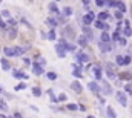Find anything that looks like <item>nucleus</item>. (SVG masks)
Masks as SVG:
<instances>
[{"mask_svg": "<svg viewBox=\"0 0 132 118\" xmlns=\"http://www.w3.org/2000/svg\"><path fill=\"white\" fill-rule=\"evenodd\" d=\"M66 107H68L69 110H77V107H78V106H77V104H74V103H69Z\"/></svg>", "mask_w": 132, "mask_h": 118, "instance_id": "2f4dec72", "label": "nucleus"}, {"mask_svg": "<svg viewBox=\"0 0 132 118\" xmlns=\"http://www.w3.org/2000/svg\"><path fill=\"white\" fill-rule=\"evenodd\" d=\"M124 91H126L127 94H132V87H130V84H126V86H124Z\"/></svg>", "mask_w": 132, "mask_h": 118, "instance_id": "e433bc0d", "label": "nucleus"}, {"mask_svg": "<svg viewBox=\"0 0 132 118\" xmlns=\"http://www.w3.org/2000/svg\"><path fill=\"white\" fill-rule=\"evenodd\" d=\"M88 118H94V116H91V115H89V116H88Z\"/></svg>", "mask_w": 132, "mask_h": 118, "instance_id": "3c124183", "label": "nucleus"}, {"mask_svg": "<svg viewBox=\"0 0 132 118\" xmlns=\"http://www.w3.org/2000/svg\"><path fill=\"white\" fill-rule=\"evenodd\" d=\"M100 49H101L103 52H108V51L112 49V46H111L109 43H103V42H101V43H100Z\"/></svg>", "mask_w": 132, "mask_h": 118, "instance_id": "a211bd4d", "label": "nucleus"}, {"mask_svg": "<svg viewBox=\"0 0 132 118\" xmlns=\"http://www.w3.org/2000/svg\"><path fill=\"white\" fill-rule=\"evenodd\" d=\"M68 51H75V45H71V43H69V48H68Z\"/></svg>", "mask_w": 132, "mask_h": 118, "instance_id": "49530a36", "label": "nucleus"}, {"mask_svg": "<svg viewBox=\"0 0 132 118\" xmlns=\"http://www.w3.org/2000/svg\"><path fill=\"white\" fill-rule=\"evenodd\" d=\"M118 45H120V46H126V38H120V40H118Z\"/></svg>", "mask_w": 132, "mask_h": 118, "instance_id": "4c0bfd02", "label": "nucleus"}, {"mask_svg": "<svg viewBox=\"0 0 132 118\" xmlns=\"http://www.w3.org/2000/svg\"><path fill=\"white\" fill-rule=\"evenodd\" d=\"M49 9H51L52 12H57V11H59V8H57V3H49Z\"/></svg>", "mask_w": 132, "mask_h": 118, "instance_id": "c85d7f7f", "label": "nucleus"}, {"mask_svg": "<svg viewBox=\"0 0 132 118\" xmlns=\"http://www.w3.org/2000/svg\"><path fill=\"white\" fill-rule=\"evenodd\" d=\"M68 35V38H75V34H74V29L71 26H66L65 28V37Z\"/></svg>", "mask_w": 132, "mask_h": 118, "instance_id": "9d476101", "label": "nucleus"}, {"mask_svg": "<svg viewBox=\"0 0 132 118\" xmlns=\"http://www.w3.org/2000/svg\"><path fill=\"white\" fill-rule=\"evenodd\" d=\"M9 38H14L15 37V29H9V35H8Z\"/></svg>", "mask_w": 132, "mask_h": 118, "instance_id": "c9c22d12", "label": "nucleus"}, {"mask_svg": "<svg viewBox=\"0 0 132 118\" xmlns=\"http://www.w3.org/2000/svg\"><path fill=\"white\" fill-rule=\"evenodd\" d=\"M72 14V9H71V6H66L65 9H63V15L65 17H68V15H71Z\"/></svg>", "mask_w": 132, "mask_h": 118, "instance_id": "393cba45", "label": "nucleus"}, {"mask_svg": "<svg viewBox=\"0 0 132 118\" xmlns=\"http://www.w3.org/2000/svg\"><path fill=\"white\" fill-rule=\"evenodd\" d=\"M2 15H3V17H8V18H11V17H9V12H8V11H3V12H2Z\"/></svg>", "mask_w": 132, "mask_h": 118, "instance_id": "a18cd8bd", "label": "nucleus"}, {"mask_svg": "<svg viewBox=\"0 0 132 118\" xmlns=\"http://www.w3.org/2000/svg\"><path fill=\"white\" fill-rule=\"evenodd\" d=\"M94 26L98 28V29H104V23H103V22H100V20H97L95 23H94Z\"/></svg>", "mask_w": 132, "mask_h": 118, "instance_id": "bb28decb", "label": "nucleus"}, {"mask_svg": "<svg viewBox=\"0 0 132 118\" xmlns=\"http://www.w3.org/2000/svg\"><path fill=\"white\" fill-rule=\"evenodd\" d=\"M115 98H117V101H118L123 107L127 106V97H126V94H123V92H115Z\"/></svg>", "mask_w": 132, "mask_h": 118, "instance_id": "f257e3e1", "label": "nucleus"}, {"mask_svg": "<svg viewBox=\"0 0 132 118\" xmlns=\"http://www.w3.org/2000/svg\"><path fill=\"white\" fill-rule=\"evenodd\" d=\"M48 38H49V40H55V31L54 29H51L48 32Z\"/></svg>", "mask_w": 132, "mask_h": 118, "instance_id": "cd10ccee", "label": "nucleus"}, {"mask_svg": "<svg viewBox=\"0 0 132 118\" xmlns=\"http://www.w3.org/2000/svg\"><path fill=\"white\" fill-rule=\"evenodd\" d=\"M0 109H5V110L8 109V106H6V104H5V103L2 101V100H0Z\"/></svg>", "mask_w": 132, "mask_h": 118, "instance_id": "ea45409f", "label": "nucleus"}, {"mask_svg": "<svg viewBox=\"0 0 132 118\" xmlns=\"http://www.w3.org/2000/svg\"><path fill=\"white\" fill-rule=\"evenodd\" d=\"M94 20H95V14H94V12H89V14H86L85 17H83V23L88 26V25H91Z\"/></svg>", "mask_w": 132, "mask_h": 118, "instance_id": "20e7f679", "label": "nucleus"}, {"mask_svg": "<svg viewBox=\"0 0 132 118\" xmlns=\"http://www.w3.org/2000/svg\"><path fill=\"white\" fill-rule=\"evenodd\" d=\"M12 75H14L15 78H25V80L28 78V75H25L22 71H14V72H12Z\"/></svg>", "mask_w": 132, "mask_h": 118, "instance_id": "f3484780", "label": "nucleus"}, {"mask_svg": "<svg viewBox=\"0 0 132 118\" xmlns=\"http://www.w3.org/2000/svg\"><path fill=\"white\" fill-rule=\"evenodd\" d=\"M23 62H25L26 65H31V60H29V58H23Z\"/></svg>", "mask_w": 132, "mask_h": 118, "instance_id": "09e8293b", "label": "nucleus"}, {"mask_svg": "<svg viewBox=\"0 0 132 118\" xmlns=\"http://www.w3.org/2000/svg\"><path fill=\"white\" fill-rule=\"evenodd\" d=\"M48 78L49 80H57V74L55 72H48Z\"/></svg>", "mask_w": 132, "mask_h": 118, "instance_id": "c756f323", "label": "nucleus"}, {"mask_svg": "<svg viewBox=\"0 0 132 118\" xmlns=\"http://www.w3.org/2000/svg\"><path fill=\"white\" fill-rule=\"evenodd\" d=\"M0 29H6V23L3 20H0Z\"/></svg>", "mask_w": 132, "mask_h": 118, "instance_id": "58836bf2", "label": "nucleus"}, {"mask_svg": "<svg viewBox=\"0 0 132 118\" xmlns=\"http://www.w3.org/2000/svg\"><path fill=\"white\" fill-rule=\"evenodd\" d=\"M43 72H45V69H43L39 63H34V74H35V75H42Z\"/></svg>", "mask_w": 132, "mask_h": 118, "instance_id": "9b49d317", "label": "nucleus"}, {"mask_svg": "<svg viewBox=\"0 0 132 118\" xmlns=\"http://www.w3.org/2000/svg\"><path fill=\"white\" fill-rule=\"evenodd\" d=\"M130 62H132V58H130V55H126V57H124V65H129Z\"/></svg>", "mask_w": 132, "mask_h": 118, "instance_id": "72a5a7b5", "label": "nucleus"}, {"mask_svg": "<svg viewBox=\"0 0 132 118\" xmlns=\"http://www.w3.org/2000/svg\"><path fill=\"white\" fill-rule=\"evenodd\" d=\"M46 23L55 28V26H57V18H52V17H51V18H48V20H46Z\"/></svg>", "mask_w": 132, "mask_h": 118, "instance_id": "4be33fe9", "label": "nucleus"}, {"mask_svg": "<svg viewBox=\"0 0 132 118\" xmlns=\"http://www.w3.org/2000/svg\"><path fill=\"white\" fill-rule=\"evenodd\" d=\"M0 92H3V91H2V87H0Z\"/></svg>", "mask_w": 132, "mask_h": 118, "instance_id": "603ef678", "label": "nucleus"}, {"mask_svg": "<svg viewBox=\"0 0 132 118\" xmlns=\"http://www.w3.org/2000/svg\"><path fill=\"white\" fill-rule=\"evenodd\" d=\"M101 91H103V94H106V95H111V94H114V91H112L111 84H109L108 81H104V80H103V83H101Z\"/></svg>", "mask_w": 132, "mask_h": 118, "instance_id": "7ed1b4c3", "label": "nucleus"}, {"mask_svg": "<svg viewBox=\"0 0 132 118\" xmlns=\"http://www.w3.org/2000/svg\"><path fill=\"white\" fill-rule=\"evenodd\" d=\"M121 17H123V15H121V12H120V11H117V12H115V18H118V20H120Z\"/></svg>", "mask_w": 132, "mask_h": 118, "instance_id": "c03bdc74", "label": "nucleus"}, {"mask_svg": "<svg viewBox=\"0 0 132 118\" xmlns=\"http://www.w3.org/2000/svg\"><path fill=\"white\" fill-rule=\"evenodd\" d=\"M71 87L77 92V94H82V92H83V87H82V84H80L78 81H72V83H71Z\"/></svg>", "mask_w": 132, "mask_h": 118, "instance_id": "1a4fd4ad", "label": "nucleus"}, {"mask_svg": "<svg viewBox=\"0 0 132 118\" xmlns=\"http://www.w3.org/2000/svg\"><path fill=\"white\" fill-rule=\"evenodd\" d=\"M120 32H121V31H120V29H117V31H115L114 34H112V40H114V42L120 40Z\"/></svg>", "mask_w": 132, "mask_h": 118, "instance_id": "5701e85b", "label": "nucleus"}, {"mask_svg": "<svg viewBox=\"0 0 132 118\" xmlns=\"http://www.w3.org/2000/svg\"><path fill=\"white\" fill-rule=\"evenodd\" d=\"M3 52H5V55H6V57H14V55H17V49H15V48H9V46H8V48H5V49H3Z\"/></svg>", "mask_w": 132, "mask_h": 118, "instance_id": "6e6552de", "label": "nucleus"}, {"mask_svg": "<svg viewBox=\"0 0 132 118\" xmlns=\"http://www.w3.org/2000/svg\"><path fill=\"white\" fill-rule=\"evenodd\" d=\"M32 94H34L35 97H40V95H42V89L35 86V87H32Z\"/></svg>", "mask_w": 132, "mask_h": 118, "instance_id": "b1692460", "label": "nucleus"}, {"mask_svg": "<svg viewBox=\"0 0 132 118\" xmlns=\"http://www.w3.org/2000/svg\"><path fill=\"white\" fill-rule=\"evenodd\" d=\"M92 71H94V75H95L97 80H101V69H100V66H95Z\"/></svg>", "mask_w": 132, "mask_h": 118, "instance_id": "2eb2a0df", "label": "nucleus"}, {"mask_svg": "<svg viewBox=\"0 0 132 118\" xmlns=\"http://www.w3.org/2000/svg\"><path fill=\"white\" fill-rule=\"evenodd\" d=\"M88 87H89V91H92L94 94H100V91H101V87H100L95 81H89V83H88Z\"/></svg>", "mask_w": 132, "mask_h": 118, "instance_id": "39448f33", "label": "nucleus"}, {"mask_svg": "<svg viewBox=\"0 0 132 118\" xmlns=\"http://www.w3.org/2000/svg\"><path fill=\"white\" fill-rule=\"evenodd\" d=\"M25 87H26V84H25V83H22V84L15 86V91H22V89H25Z\"/></svg>", "mask_w": 132, "mask_h": 118, "instance_id": "f704fd0d", "label": "nucleus"}, {"mask_svg": "<svg viewBox=\"0 0 132 118\" xmlns=\"http://www.w3.org/2000/svg\"><path fill=\"white\" fill-rule=\"evenodd\" d=\"M0 118H8V116L6 115H0Z\"/></svg>", "mask_w": 132, "mask_h": 118, "instance_id": "8fccbe9b", "label": "nucleus"}, {"mask_svg": "<svg viewBox=\"0 0 132 118\" xmlns=\"http://www.w3.org/2000/svg\"><path fill=\"white\" fill-rule=\"evenodd\" d=\"M15 23H17V22L14 20V18H8V25H12V26H14Z\"/></svg>", "mask_w": 132, "mask_h": 118, "instance_id": "a19ab883", "label": "nucleus"}, {"mask_svg": "<svg viewBox=\"0 0 132 118\" xmlns=\"http://www.w3.org/2000/svg\"><path fill=\"white\" fill-rule=\"evenodd\" d=\"M14 118H22V113H18V112H15V113H14Z\"/></svg>", "mask_w": 132, "mask_h": 118, "instance_id": "de8ad7c7", "label": "nucleus"}, {"mask_svg": "<svg viewBox=\"0 0 132 118\" xmlns=\"http://www.w3.org/2000/svg\"><path fill=\"white\" fill-rule=\"evenodd\" d=\"M123 34H124L126 37H130V35H132V29H130V26H129V28L126 26V28L123 29Z\"/></svg>", "mask_w": 132, "mask_h": 118, "instance_id": "a878e982", "label": "nucleus"}, {"mask_svg": "<svg viewBox=\"0 0 132 118\" xmlns=\"http://www.w3.org/2000/svg\"><path fill=\"white\" fill-rule=\"evenodd\" d=\"M72 74H74V77H78V78L82 77V72H80V71H74Z\"/></svg>", "mask_w": 132, "mask_h": 118, "instance_id": "79ce46f5", "label": "nucleus"}, {"mask_svg": "<svg viewBox=\"0 0 132 118\" xmlns=\"http://www.w3.org/2000/svg\"><path fill=\"white\" fill-rule=\"evenodd\" d=\"M83 32H85V35H86L88 40L94 37V34H92V31H91V28H88V26H85V28H83Z\"/></svg>", "mask_w": 132, "mask_h": 118, "instance_id": "dca6fc26", "label": "nucleus"}, {"mask_svg": "<svg viewBox=\"0 0 132 118\" xmlns=\"http://www.w3.org/2000/svg\"><path fill=\"white\" fill-rule=\"evenodd\" d=\"M75 60H77L78 63H86L89 60V57L85 54V52H77V55H75Z\"/></svg>", "mask_w": 132, "mask_h": 118, "instance_id": "423d86ee", "label": "nucleus"}, {"mask_svg": "<svg viewBox=\"0 0 132 118\" xmlns=\"http://www.w3.org/2000/svg\"><path fill=\"white\" fill-rule=\"evenodd\" d=\"M95 5H97V6H104V5H108V2H104V0H97Z\"/></svg>", "mask_w": 132, "mask_h": 118, "instance_id": "473e14b6", "label": "nucleus"}, {"mask_svg": "<svg viewBox=\"0 0 132 118\" xmlns=\"http://www.w3.org/2000/svg\"><path fill=\"white\" fill-rule=\"evenodd\" d=\"M115 6L118 8V11H120V12H126V11H127V8H126V5H124L123 2H117V5H115Z\"/></svg>", "mask_w": 132, "mask_h": 118, "instance_id": "6ab92c4d", "label": "nucleus"}, {"mask_svg": "<svg viewBox=\"0 0 132 118\" xmlns=\"http://www.w3.org/2000/svg\"><path fill=\"white\" fill-rule=\"evenodd\" d=\"M0 65H2V68H3L5 71L11 69V65H9V62H8V60H5V58H2V62H0Z\"/></svg>", "mask_w": 132, "mask_h": 118, "instance_id": "aec40b11", "label": "nucleus"}, {"mask_svg": "<svg viewBox=\"0 0 132 118\" xmlns=\"http://www.w3.org/2000/svg\"><path fill=\"white\" fill-rule=\"evenodd\" d=\"M117 65L118 66H123L124 65V57H117Z\"/></svg>", "mask_w": 132, "mask_h": 118, "instance_id": "7c9ffc66", "label": "nucleus"}, {"mask_svg": "<svg viewBox=\"0 0 132 118\" xmlns=\"http://www.w3.org/2000/svg\"><path fill=\"white\" fill-rule=\"evenodd\" d=\"M65 100H66V95H65V94H62V95L59 97V101H65Z\"/></svg>", "mask_w": 132, "mask_h": 118, "instance_id": "37998d69", "label": "nucleus"}, {"mask_svg": "<svg viewBox=\"0 0 132 118\" xmlns=\"http://www.w3.org/2000/svg\"><path fill=\"white\" fill-rule=\"evenodd\" d=\"M55 51H57V54H59V57L60 58H65V55H66V48L59 42L57 45H55Z\"/></svg>", "mask_w": 132, "mask_h": 118, "instance_id": "f03ea898", "label": "nucleus"}, {"mask_svg": "<svg viewBox=\"0 0 132 118\" xmlns=\"http://www.w3.org/2000/svg\"><path fill=\"white\" fill-rule=\"evenodd\" d=\"M78 45H80L82 48L88 46V38H86V35H80V37H78Z\"/></svg>", "mask_w": 132, "mask_h": 118, "instance_id": "4468645a", "label": "nucleus"}, {"mask_svg": "<svg viewBox=\"0 0 132 118\" xmlns=\"http://www.w3.org/2000/svg\"><path fill=\"white\" fill-rule=\"evenodd\" d=\"M106 113H108V116H109V118H117V112H115L114 109H112L111 106H108V107H106Z\"/></svg>", "mask_w": 132, "mask_h": 118, "instance_id": "f8f14e48", "label": "nucleus"}, {"mask_svg": "<svg viewBox=\"0 0 132 118\" xmlns=\"http://www.w3.org/2000/svg\"><path fill=\"white\" fill-rule=\"evenodd\" d=\"M97 18H98V20H100V22H103V20H108V18H109V20H111V18H112V17H111V15H109L108 12H100V14L97 15Z\"/></svg>", "mask_w": 132, "mask_h": 118, "instance_id": "ddd939ff", "label": "nucleus"}, {"mask_svg": "<svg viewBox=\"0 0 132 118\" xmlns=\"http://www.w3.org/2000/svg\"><path fill=\"white\" fill-rule=\"evenodd\" d=\"M106 74L109 78H115V72H114V65L112 63H108L106 65Z\"/></svg>", "mask_w": 132, "mask_h": 118, "instance_id": "0eeeda50", "label": "nucleus"}, {"mask_svg": "<svg viewBox=\"0 0 132 118\" xmlns=\"http://www.w3.org/2000/svg\"><path fill=\"white\" fill-rule=\"evenodd\" d=\"M109 38H111V37H109L108 32H101V42H103V43H109Z\"/></svg>", "mask_w": 132, "mask_h": 118, "instance_id": "412c9836", "label": "nucleus"}]
</instances>
